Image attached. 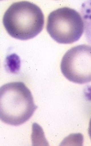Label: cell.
<instances>
[{
	"mask_svg": "<svg viewBox=\"0 0 91 146\" xmlns=\"http://www.w3.org/2000/svg\"><path fill=\"white\" fill-rule=\"evenodd\" d=\"M37 108L29 89L24 83L13 82L0 90V118L5 123L18 126L33 116Z\"/></svg>",
	"mask_w": 91,
	"mask_h": 146,
	"instance_id": "1",
	"label": "cell"
},
{
	"mask_svg": "<svg viewBox=\"0 0 91 146\" xmlns=\"http://www.w3.org/2000/svg\"><path fill=\"white\" fill-rule=\"evenodd\" d=\"M46 30L57 43L72 44L79 40L83 34L84 22L82 17L75 10L62 7L49 14Z\"/></svg>",
	"mask_w": 91,
	"mask_h": 146,
	"instance_id": "3",
	"label": "cell"
},
{
	"mask_svg": "<svg viewBox=\"0 0 91 146\" xmlns=\"http://www.w3.org/2000/svg\"><path fill=\"white\" fill-rule=\"evenodd\" d=\"M61 70L68 80L83 84L91 82V46L80 45L71 48L62 58Z\"/></svg>",
	"mask_w": 91,
	"mask_h": 146,
	"instance_id": "4",
	"label": "cell"
},
{
	"mask_svg": "<svg viewBox=\"0 0 91 146\" xmlns=\"http://www.w3.org/2000/svg\"><path fill=\"white\" fill-rule=\"evenodd\" d=\"M4 27L13 38L28 40L35 38L43 29L44 17L37 5L23 1L10 6L4 14Z\"/></svg>",
	"mask_w": 91,
	"mask_h": 146,
	"instance_id": "2",
	"label": "cell"
},
{
	"mask_svg": "<svg viewBox=\"0 0 91 146\" xmlns=\"http://www.w3.org/2000/svg\"><path fill=\"white\" fill-rule=\"evenodd\" d=\"M81 13L84 22L86 38L91 45V1H86L82 4Z\"/></svg>",
	"mask_w": 91,
	"mask_h": 146,
	"instance_id": "5",
	"label": "cell"
},
{
	"mask_svg": "<svg viewBox=\"0 0 91 146\" xmlns=\"http://www.w3.org/2000/svg\"><path fill=\"white\" fill-rule=\"evenodd\" d=\"M88 135L90 136V138L91 139V118L90 119V122L89 123V127H88Z\"/></svg>",
	"mask_w": 91,
	"mask_h": 146,
	"instance_id": "6",
	"label": "cell"
}]
</instances>
